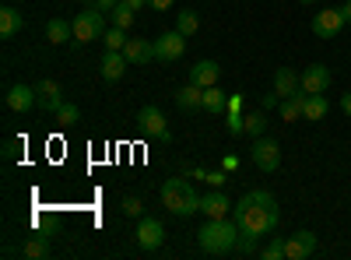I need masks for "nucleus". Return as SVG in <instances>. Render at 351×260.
<instances>
[{"label": "nucleus", "mask_w": 351, "mask_h": 260, "mask_svg": "<svg viewBox=\"0 0 351 260\" xmlns=\"http://www.w3.org/2000/svg\"><path fill=\"white\" fill-rule=\"evenodd\" d=\"M232 218L239 225V236L263 239L278 228L281 211H278V200L267 190H250V193H243L239 204H232Z\"/></svg>", "instance_id": "1"}, {"label": "nucleus", "mask_w": 351, "mask_h": 260, "mask_svg": "<svg viewBox=\"0 0 351 260\" xmlns=\"http://www.w3.org/2000/svg\"><path fill=\"white\" fill-rule=\"evenodd\" d=\"M197 243H200L204 253H215V257L236 253L239 225H236V222H225V218H208V222H204V228L197 233Z\"/></svg>", "instance_id": "2"}, {"label": "nucleus", "mask_w": 351, "mask_h": 260, "mask_svg": "<svg viewBox=\"0 0 351 260\" xmlns=\"http://www.w3.org/2000/svg\"><path fill=\"white\" fill-rule=\"evenodd\" d=\"M200 200H204V197H197V190H193L186 180H165V183H162V204H165L172 215H180V218L200 211Z\"/></svg>", "instance_id": "3"}, {"label": "nucleus", "mask_w": 351, "mask_h": 260, "mask_svg": "<svg viewBox=\"0 0 351 260\" xmlns=\"http://www.w3.org/2000/svg\"><path fill=\"white\" fill-rule=\"evenodd\" d=\"M102 36H106V18H102L99 8L81 11V14L74 18V39H71V43L84 46V43H92V39H102Z\"/></svg>", "instance_id": "4"}, {"label": "nucleus", "mask_w": 351, "mask_h": 260, "mask_svg": "<svg viewBox=\"0 0 351 260\" xmlns=\"http://www.w3.org/2000/svg\"><path fill=\"white\" fill-rule=\"evenodd\" d=\"M250 155H253V165H256L260 172H274V169L281 165V148H278L274 137H256Z\"/></svg>", "instance_id": "5"}, {"label": "nucleus", "mask_w": 351, "mask_h": 260, "mask_svg": "<svg viewBox=\"0 0 351 260\" xmlns=\"http://www.w3.org/2000/svg\"><path fill=\"white\" fill-rule=\"evenodd\" d=\"M137 123H141L144 134L155 137V141H162V144L172 141V134H169V127H165V117H162V109H158V106H144V109L137 113Z\"/></svg>", "instance_id": "6"}, {"label": "nucleus", "mask_w": 351, "mask_h": 260, "mask_svg": "<svg viewBox=\"0 0 351 260\" xmlns=\"http://www.w3.org/2000/svg\"><path fill=\"white\" fill-rule=\"evenodd\" d=\"M186 49V36L176 28V32H162V39H155V60L162 64H176Z\"/></svg>", "instance_id": "7"}, {"label": "nucleus", "mask_w": 351, "mask_h": 260, "mask_svg": "<svg viewBox=\"0 0 351 260\" xmlns=\"http://www.w3.org/2000/svg\"><path fill=\"white\" fill-rule=\"evenodd\" d=\"M344 25H348V21H344L341 8H327V11H316V14H313V32H316L319 39H337V32H341Z\"/></svg>", "instance_id": "8"}, {"label": "nucleus", "mask_w": 351, "mask_h": 260, "mask_svg": "<svg viewBox=\"0 0 351 260\" xmlns=\"http://www.w3.org/2000/svg\"><path fill=\"white\" fill-rule=\"evenodd\" d=\"M134 236H137V246H141V250H158V246L165 243V228H162L158 218H141Z\"/></svg>", "instance_id": "9"}, {"label": "nucleus", "mask_w": 351, "mask_h": 260, "mask_svg": "<svg viewBox=\"0 0 351 260\" xmlns=\"http://www.w3.org/2000/svg\"><path fill=\"white\" fill-rule=\"evenodd\" d=\"M313 253H316V236L309 233V228H302V233L285 239V260H306Z\"/></svg>", "instance_id": "10"}, {"label": "nucleus", "mask_w": 351, "mask_h": 260, "mask_svg": "<svg viewBox=\"0 0 351 260\" xmlns=\"http://www.w3.org/2000/svg\"><path fill=\"white\" fill-rule=\"evenodd\" d=\"M302 92L306 95H324L327 88H330V67H324V64H313V67H306L302 71Z\"/></svg>", "instance_id": "11"}, {"label": "nucleus", "mask_w": 351, "mask_h": 260, "mask_svg": "<svg viewBox=\"0 0 351 260\" xmlns=\"http://www.w3.org/2000/svg\"><path fill=\"white\" fill-rule=\"evenodd\" d=\"M221 78V67L215 60H200L190 67V84H197V88H211V84H218Z\"/></svg>", "instance_id": "12"}, {"label": "nucleus", "mask_w": 351, "mask_h": 260, "mask_svg": "<svg viewBox=\"0 0 351 260\" xmlns=\"http://www.w3.org/2000/svg\"><path fill=\"white\" fill-rule=\"evenodd\" d=\"M4 102H8V109H14V113H28L32 106H39V95H36V88H28V84H14Z\"/></svg>", "instance_id": "13"}, {"label": "nucleus", "mask_w": 351, "mask_h": 260, "mask_svg": "<svg viewBox=\"0 0 351 260\" xmlns=\"http://www.w3.org/2000/svg\"><path fill=\"white\" fill-rule=\"evenodd\" d=\"M36 95H39V106H43L46 113H56V109L64 106V92H60V84L49 81V78L36 84Z\"/></svg>", "instance_id": "14"}, {"label": "nucleus", "mask_w": 351, "mask_h": 260, "mask_svg": "<svg viewBox=\"0 0 351 260\" xmlns=\"http://www.w3.org/2000/svg\"><path fill=\"white\" fill-rule=\"evenodd\" d=\"M127 56H123V49H106V56H102V78L106 81H120L123 78V71H127Z\"/></svg>", "instance_id": "15"}, {"label": "nucleus", "mask_w": 351, "mask_h": 260, "mask_svg": "<svg viewBox=\"0 0 351 260\" xmlns=\"http://www.w3.org/2000/svg\"><path fill=\"white\" fill-rule=\"evenodd\" d=\"M123 56L130 64H152L155 60V43H148V39H127Z\"/></svg>", "instance_id": "16"}, {"label": "nucleus", "mask_w": 351, "mask_h": 260, "mask_svg": "<svg viewBox=\"0 0 351 260\" xmlns=\"http://www.w3.org/2000/svg\"><path fill=\"white\" fill-rule=\"evenodd\" d=\"M200 211L208 215V218H225L232 211V200L221 193V187H215V193H208V197L200 200Z\"/></svg>", "instance_id": "17"}, {"label": "nucleus", "mask_w": 351, "mask_h": 260, "mask_svg": "<svg viewBox=\"0 0 351 260\" xmlns=\"http://www.w3.org/2000/svg\"><path fill=\"white\" fill-rule=\"evenodd\" d=\"M299 88H302L299 74L291 71V67H278V74H274V92H278V99H288V95H295Z\"/></svg>", "instance_id": "18"}, {"label": "nucleus", "mask_w": 351, "mask_h": 260, "mask_svg": "<svg viewBox=\"0 0 351 260\" xmlns=\"http://www.w3.org/2000/svg\"><path fill=\"white\" fill-rule=\"evenodd\" d=\"M46 39H49L53 46H60V43L74 39V21H64V18H53V21L46 25Z\"/></svg>", "instance_id": "19"}, {"label": "nucleus", "mask_w": 351, "mask_h": 260, "mask_svg": "<svg viewBox=\"0 0 351 260\" xmlns=\"http://www.w3.org/2000/svg\"><path fill=\"white\" fill-rule=\"evenodd\" d=\"M21 25H25V18H21L18 8H0V36H4V39L21 32Z\"/></svg>", "instance_id": "20"}, {"label": "nucleus", "mask_w": 351, "mask_h": 260, "mask_svg": "<svg viewBox=\"0 0 351 260\" xmlns=\"http://www.w3.org/2000/svg\"><path fill=\"white\" fill-rule=\"evenodd\" d=\"M327 109H330V102L324 99V95H306V106H302V120H309V123H319L327 117Z\"/></svg>", "instance_id": "21"}, {"label": "nucleus", "mask_w": 351, "mask_h": 260, "mask_svg": "<svg viewBox=\"0 0 351 260\" xmlns=\"http://www.w3.org/2000/svg\"><path fill=\"white\" fill-rule=\"evenodd\" d=\"M302 106H306V92L299 88L295 95H288V99H281V120H288V123H295L299 117H302Z\"/></svg>", "instance_id": "22"}, {"label": "nucleus", "mask_w": 351, "mask_h": 260, "mask_svg": "<svg viewBox=\"0 0 351 260\" xmlns=\"http://www.w3.org/2000/svg\"><path fill=\"white\" fill-rule=\"evenodd\" d=\"M176 106L180 109H204V88H197V84H183V88L176 92Z\"/></svg>", "instance_id": "23"}, {"label": "nucleus", "mask_w": 351, "mask_h": 260, "mask_svg": "<svg viewBox=\"0 0 351 260\" xmlns=\"http://www.w3.org/2000/svg\"><path fill=\"white\" fill-rule=\"evenodd\" d=\"M204 109L215 113V117H221V113L228 109V95L218 88V84H211V88H204Z\"/></svg>", "instance_id": "24"}, {"label": "nucleus", "mask_w": 351, "mask_h": 260, "mask_svg": "<svg viewBox=\"0 0 351 260\" xmlns=\"http://www.w3.org/2000/svg\"><path fill=\"white\" fill-rule=\"evenodd\" d=\"M28 260H43V257H49V236H32L25 243V250H21Z\"/></svg>", "instance_id": "25"}, {"label": "nucleus", "mask_w": 351, "mask_h": 260, "mask_svg": "<svg viewBox=\"0 0 351 260\" xmlns=\"http://www.w3.org/2000/svg\"><path fill=\"white\" fill-rule=\"evenodd\" d=\"M176 28H180V32L190 39L197 28H200V18H197V11H180V18H176Z\"/></svg>", "instance_id": "26"}, {"label": "nucleus", "mask_w": 351, "mask_h": 260, "mask_svg": "<svg viewBox=\"0 0 351 260\" xmlns=\"http://www.w3.org/2000/svg\"><path fill=\"white\" fill-rule=\"evenodd\" d=\"M263 130H267V117H263V109L260 113H246V134L250 137H263Z\"/></svg>", "instance_id": "27"}, {"label": "nucleus", "mask_w": 351, "mask_h": 260, "mask_svg": "<svg viewBox=\"0 0 351 260\" xmlns=\"http://www.w3.org/2000/svg\"><path fill=\"white\" fill-rule=\"evenodd\" d=\"M53 117H56V123H64V127H74V123L81 120V109H77V106H71V102H64L60 109L53 113Z\"/></svg>", "instance_id": "28"}, {"label": "nucleus", "mask_w": 351, "mask_h": 260, "mask_svg": "<svg viewBox=\"0 0 351 260\" xmlns=\"http://www.w3.org/2000/svg\"><path fill=\"white\" fill-rule=\"evenodd\" d=\"M109 14H112V21L120 25V28H130V25H134V8H130V4H123V0L112 8Z\"/></svg>", "instance_id": "29"}, {"label": "nucleus", "mask_w": 351, "mask_h": 260, "mask_svg": "<svg viewBox=\"0 0 351 260\" xmlns=\"http://www.w3.org/2000/svg\"><path fill=\"white\" fill-rule=\"evenodd\" d=\"M123 46H127V28H120V25L109 28L106 32V49H123Z\"/></svg>", "instance_id": "30"}, {"label": "nucleus", "mask_w": 351, "mask_h": 260, "mask_svg": "<svg viewBox=\"0 0 351 260\" xmlns=\"http://www.w3.org/2000/svg\"><path fill=\"white\" fill-rule=\"evenodd\" d=\"M263 260H285V239L281 236H274L271 239V246H263V253H260Z\"/></svg>", "instance_id": "31"}, {"label": "nucleus", "mask_w": 351, "mask_h": 260, "mask_svg": "<svg viewBox=\"0 0 351 260\" xmlns=\"http://www.w3.org/2000/svg\"><path fill=\"white\" fill-rule=\"evenodd\" d=\"M228 130L236 134V137L246 134V117H243V113H228Z\"/></svg>", "instance_id": "32"}, {"label": "nucleus", "mask_w": 351, "mask_h": 260, "mask_svg": "<svg viewBox=\"0 0 351 260\" xmlns=\"http://www.w3.org/2000/svg\"><path fill=\"white\" fill-rule=\"evenodd\" d=\"M141 211H144V204H141L137 197H127V200H123V215H127V218H141Z\"/></svg>", "instance_id": "33"}, {"label": "nucleus", "mask_w": 351, "mask_h": 260, "mask_svg": "<svg viewBox=\"0 0 351 260\" xmlns=\"http://www.w3.org/2000/svg\"><path fill=\"white\" fill-rule=\"evenodd\" d=\"M18 152H21V141H18V137H11V141L4 144V158H8V162H14V158H18Z\"/></svg>", "instance_id": "34"}, {"label": "nucleus", "mask_w": 351, "mask_h": 260, "mask_svg": "<svg viewBox=\"0 0 351 260\" xmlns=\"http://www.w3.org/2000/svg\"><path fill=\"white\" fill-rule=\"evenodd\" d=\"M148 4H152V11H169L176 0H148Z\"/></svg>", "instance_id": "35"}, {"label": "nucleus", "mask_w": 351, "mask_h": 260, "mask_svg": "<svg viewBox=\"0 0 351 260\" xmlns=\"http://www.w3.org/2000/svg\"><path fill=\"white\" fill-rule=\"evenodd\" d=\"M92 4H95L99 11H112L116 4H120V0H92Z\"/></svg>", "instance_id": "36"}, {"label": "nucleus", "mask_w": 351, "mask_h": 260, "mask_svg": "<svg viewBox=\"0 0 351 260\" xmlns=\"http://www.w3.org/2000/svg\"><path fill=\"white\" fill-rule=\"evenodd\" d=\"M208 183L211 187H221L225 183V172H208Z\"/></svg>", "instance_id": "37"}, {"label": "nucleus", "mask_w": 351, "mask_h": 260, "mask_svg": "<svg viewBox=\"0 0 351 260\" xmlns=\"http://www.w3.org/2000/svg\"><path fill=\"white\" fill-rule=\"evenodd\" d=\"M239 109H243V99L232 95V99H228V113H239Z\"/></svg>", "instance_id": "38"}, {"label": "nucleus", "mask_w": 351, "mask_h": 260, "mask_svg": "<svg viewBox=\"0 0 351 260\" xmlns=\"http://www.w3.org/2000/svg\"><path fill=\"white\" fill-rule=\"evenodd\" d=\"M341 109H344L348 117H351V92H344V95H341Z\"/></svg>", "instance_id": "39"}, {"label": "nucleus", "mask_w": 351, "mask_h": 260, "mask_svg": "<svg viewBox=\"0 0 351 260\" xmlns=\"http://www.w3.org/2000/svg\"><path fill=\"white\" fill-rule=\"evenodd\" d=\"M123 4H130V8H134V11H141V8H144V4H148V0H123Z\"/></svg>", "instance_id": "40"}, {"label": "nucleus", "mask_w": 351, "mask_h": 260, "mask_svg": "<svg viewBox=\"0 0 351 260\" xmlns=\"http://www.w3.org/2000/svg\"><path fill=\"white\" fill-rule=\"evenodd\" d=\"M341 14H344V21H351V0H348V4L341 8Z\"/></svg>", "instance_id": "41"}, {"label": "nucleus", "mask_w": 351, "mask_h": 260, "mask_svg": "<svg viewBox=\"0 0 351 260\" xmlns=\"http://www.w3.org/2000/svg\"><path fill=\"white\" fill-rule=\"evenodd\" d=\"M302 4H316V0H302Z\"/></svg>", "instance_id": "42"}]
</instances>
